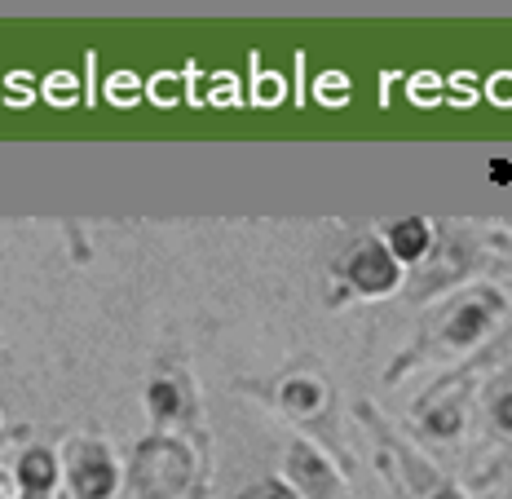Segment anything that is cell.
<instances>
[{
	"label": "cell",
	"mask_w": 512,
	"mask_h": 499,
	"mask_svg": "<svg viewBox=\"0 0 512 499\" xmlns=\"http://www.w3.org/2000/svg\"><path fill=\"white\" fill-rule=\"evenodd\" d=\"M195 482V455L173 433H151L133 447L128 491L133 499H181Z\"/></svg>",
	"instance_id": "obj_1"
},
{
	"label": "cell",
	"mask_w": 512,
	"mask_h": 499,
	"mask_svg": "<svg viewBox=\"0 0 512 499\" xmlns=\"http://www.w3.org/2000/svg\"><path fill=\"white\" fill-rule=\"evenodd\" d=\"M62 477H67L71 499H111L120 491V464H115L111 447L98 438H71L67 442Z\"/></svg>",
	"instance_id": "obj_2"
},
{
	"label": "cell",
	"mask_w": 512,
	"mask_h": 499,
	"mask_svg": "<svg viewBox=\"0 0 512 499\" xmlns=\"http://www.w3.org/2000/svg\"><path fill=\"white\" fill-rule=\"evenodd\" d=\"M58 455L49 447H27L14 464V486L18 499H49L53 486H58Z\"/></svg>",
	"instance_id": "obj_3"
},
{
	"label": "cell",
	"mask_w": 512,
	"mask_h": 499,
	"mask_svg": "<svg viewBox=\"0 0 512 499\" xmlns=\"http://www.w3.org/2000/svg\"><path fill=\"white\" fill-rule=\"evenodd\" d=\"M349 279L362 292H384V288H393L398 270H393V261L384 257L376 243H362V248H354V257H349Z\"/></svg>",
	"instance_id": "obj_4"
},
{
	"label": "cell",
	"mask_w": 512,
	"mask_h": 499,
	"mask_svg": "<svg viewBox=\"0 0 512 499\" xmlns=\"http://www.w3.org/2000/svg\"><path fill=\"white\" fill-rule=\"evenodd\" d=\"M146 407H151L155 424H173L186 416V385L173 376H155L151 385H146Z\"/></svg>",
	"instance_id": "obj_5"
},
{
	"label": "cell",
	"mask_w": 512,
	"mask_h": 499,
	"mask_svg": "<svg viewBox=\"0 0 512 499\" xmlns=\"http://www.w3.org/2000/svg\"><path fill=\"white\" fill-rule=\"evenodd\" d=\"M292 477H296V482H305L314 499H332V473H327V464L318 460L309 447L292 451Z\"/></svg>",
	"instance_id": "obj_6"
},
{
	"label": "cell",
	"mask_w": 512,
	"mask_h": 499,
	"mask_svg": "<svg viewBox=\"0 0 512 499\" xmlns=\"http://www.w3.org/2000/svg\"><path fill=\"white\" fill-rule=\"evenodd\" d=\"M389 239H393L398 257H420V252L429 248V226H424V221H398V226L389 230Z\"/></svg>",
	"instance_id": "obj_7"
},
{
	"label": "cell",
	"mask_w": 512,
	"mask_h": 499,
	"mask_svg": "<svg viewBox=\"0 0 512 499\" xmlns=\"http://www.w3.org/2000/svg\"><path fill=\"white\" fill-rule=\"evenodd\" d=\"M486 327V310H464V314H455V327H451V341H473L477 332Z\"/></svg>",
	"instance_id": "obj_8"
},
{
	"label": "cell",
	"mask_w": 512,
	"mask_h": 499,
	"mask_svg": "<svg viewBox=\"0 0 512 499\" xmlns=\"http://www.w3.org/2000/svg\"><path fill=\"white\" fill-rule=\"evenodd\" d=\"M239 499H296L292 491H287L283 482H256V486H248Z\"/></svg>",
	"instance_id": "obj_9"
},
{
	"label": "cell",
	"mask_w": 512,
	"mask_h": 499,
	"mask_svg": "<svg viewBox=\"0 0 512 499\" xmlns=\"http://www.w3.org/2000/svg\"><path fill=\"white\" fill-rule=\"evenodd\" d=\"M283 398L292 402V407H314V402H318V389L305 385V380H292V385L283 389Z\"/></svg>",
	"instance_id": "obj_10"
},
{
	"label": "cell",
	"mask_w": 512,
	"mask_h": 499,
	"mask_svg": "<svg viewBox=\"0 0 512 499\" xmlns=\"http://www.w3.org/2000/svg\"><path fill=\"white\" fill-rule=\"evenodd\" d=\"M455 424H460V420H455V411H442V416H433V429H442V433H451Z\"/></svg>",
	"instance_id": "obj_11"
},
{
	"label": "cell",
	"mask_w": 512,
	"mask_h": 499,
	"mask_svg": "<svg viewBox=\"0 0 512 499\" xmlns=\"http://www.w3.org/2000/svg\"><path fill=\"white\" fill-rule=\"evenodd\" d=\"M499 424H504V429H512V398L499 402Z\"/></svg>",
	"instance_id": "obj_12"
},
{
	"label": "cell",
	"mask_w": 512,
	"mask_h": 499,
	"mask_svg": "<svg viewBox=\"0 0 512 499\" xmlns=\"http://www.w3.org/2000/svg\"><path fill=\"white\" fill-rule=\"evenodd\" d=\"M0 442H5V433H0ZM0 499H9V486H5V473H0Z\"/></svg>",
	"instance_id": "obj_13"
},
{
	"label": "cell",
	"mask_w": 512,
	"mask_h": 499,
	"mask_svg": "<svg viewBox=\"0 0 512 499\" xmlns=\"http://www.w3.org/2000/svg\"><path fill=\"white\" fill-rule=\"evenodd\" d=\"M433 499H460V495H455V491H437Z\"/></svg>",
	"instance_id": "obj_14"
}]
</instances>
